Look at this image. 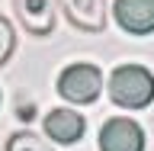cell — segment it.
I'll return each instance as SVG.
<instances>
[{
    "label": "cell",
    "instance_id": "cell-7",
    "mask_svg": "<svg viewBox=\"0 0 154 151\" xmlns=\"http://www.w3.org/2000/svg\"><path fill=\"white\" fill-rule=\"evenodd\" d=\"M87 129V119L74 109H51L45 116V132L51 142H61V145H74Z\"/></svg>",
    "mask_w": 154,
    "mask_h": 151
},
{
    "label": "cell",
    "instance_id": "cell-8",
    "mask_svg": "<svg viewBox=\"0 0 154 151\" xmlns=\"http://www.w3.org/2000/svg\"><path fill=\"white\" fill-rule=\"evenodd\" d=\"M7 151H55V148L48 142H42L38 135H32V132H16V135H10Z\"/></svg>",
    "mask_w": 154,
    "mask_h": 151
},
{
    "label": "cell",
    "instance_id": "cell-3",
    "mask_svg": "<svg viewBox=\"0 0 154 151\" xmlns=\"http://www.w3.org/2000/svg\"><path fill=\"white\" fill-rule=\"evenodd\" d=\"M100 151H144V132L135 119L116 116L100 129Z\"/></svg>",
    "mask_w": 154,
    "mask_h": 151
},
{
    "label": "cell",
    "instance_id": "cell-5",
    "mask_svg": "<svg viewBox=\"0 0 154 151\" xmlns=\"http://www.w3.org/2000/svg\"><path fill=\"white\" fill-rule=\"evenodd\" d=\"M116 19L125 32L148 36L154 32V0H116Z\"/></svg>",
    "mask_w": 154,
    "mask_h": 151
},
{
    "label": "cell",
    "instance_id": "cell-9",
    "mask_svg": "<svg viewBox=\"0 0 154 151\" xmlns=\"http://www.w3.org/2000/svg\"><path fill=\"white\" fill-rule=\"evenodd\" d=\"M13 48H16V32H13V26H10L7 16H0V68L10 61Z\"/></svg>",
    "mask_w": 154,
    "mask_h": 151
},
{
    "label": "cell",
    "instance_id": "cell-4",
    "mask_svg": "<svg viewBox=\"0 0 154 151\" xmlns=\"http://www.w3.org/2000/svg\"><path fill=\"white\" fill-rule=\"evenodd\" d=\"M13 7H16L19 26L29 36L42 39L55 29V3L51 0H13Z\"/></svg>",
    "mask_w": 154,
    "mask_h": 151
},
{
    "label": "cell",
    "instance_id": "cell-6",
    "mask_svg": "<svg viewBox=\"0 0 154 151\" xmlns=\"http://www.w3.org/2000/svg\"><path fill=\"white\" fill-rule=\"evenodd\" d=\"M71 26L84 32H100L106 26V0H61Z\"/></svg>",
    "mask_w": 154,
    "mask_h": 151
},
{
    "label": "cell",
    "instance_id": "cell-2",
    "mask_svg": "<svg viewBox=\"0 0 154 151\" xmlns=\"http://www.w3.org/2000/svg\"><path fill=\"white\" fill-rule=\"evenodd\" d=\"M100 90H103V74L96 64H87V61L64 68L58 77V93L71 103H93Z\"/></svg>",
    "mask_w": 154,
    "mask_h": 151
},
{
    "label": "cell",
    "instance_id": "cell-1",
    "mask_svg": "<svg viewBox=\"0 0 154 151\" xmlns=\"http://www.w3.org/2000/svg\"><path fill=\"white\" fill-rule=\"evenodd\" d=\"M109 96L125 109H144L154 100V74L141 64H122L109 77Z\"/></svg>",
    "mask_w": 154,
    "mask_h": 151
}]
</instances>
